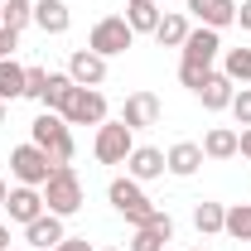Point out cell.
Returning <instances> with one entry per match:
<instances>
[{
	"instance_id": "1",
	"label": "cell",
	"mask_w": 251,
	"mask_h": 251,
	"mask_svg": "<svg viewBox=\"0 0 251 251\" xmlns=\"http://www.w3.org/2000/svg\"><path fill=\"white\" fill-rule=\"evenodd\" d=\"M106 203L121 213L130 227H145V222L155 218L159 208H155V198L145 193V184H135L130 174H121V179H111V188H106Z\"/></svg>"
},
{
	"instance_id": "2",
	"label": "cell",
	"mask_w": 251,
	"mask_h": 251,
	"mask_svg": "<svg viewBox=\"0 0 251 251\" xmlns=\"http://www.w3.org/2000/svg\"><path fill=\"white\" fill-rule=\"evenodd\" d=\"M29 140L39 145V150H49L53 164H68L73 150H77V145H73V126L63 121L58 111H39V116L29 121Z\"/></svg>"
},
{
	"instance_id": "3",
	"label": "cell",
	"mask_w": 251,
	"mask_h": 251,
	"mask_svg": "<svg viewBox=\"0 0 251 251\" xmlns=\"http://www.w3.org/2000/svg\"><path fill=\"white\" fill-rule=\"evenodd\" d=\"M44 208L58 213V218L82 213V179H77L73 164H58V169L49 174V184H44Z\"/></svg>"
},
{
	"instance_id": "4",
	"label": "cell",
	"mask_w": 251,
	"mask_h": 251,
	"mask_svg": "<svg viewBox=\"0 0 251 251\" xmlns=\"http://www.w3.org/2000/svg\"><path fill=\"white\" fill-rule=\"evenodd\" d=\"M53 169H58V164L49 159V150H39L34 140H25V145H15V150H10V174H15V184L44 188Z\"/></svg>"
},
{
	"instance_id": "5",
	"label": "cell",
	"mask_w": 251,
	"mask_h": 251,
	"mask_svg": "<svg viewBox=\"0 0 251 251\" xmlns=\"http://www.w3.org/2000/svg\"><path fill=\"white\" fill-rule=\"evenodd\" d=\"M130 150H135V130H130L126 121H101L97 126V135H92L97 164H126Z\"/></svg>"
},
{
	"instance_id": "6",
	"label": "cell",
	"mask_w": 251,
	"mask_h": 251,
	"mask_svg": "<svg viewBox=\"0 0 251 251\" xmlns=\"http://www.w3.org/2000/svg\"><path fill=\"white\" fill-rule=\"evenodd\" d=\"M130 44H135V29L126 25V15H106V20H97L92 34H87V49L101 53V58H121Z\"/></svg>"
},
{
	"instance_id": "7",
	"label": "cell",
	"mask_w": 251,
	"mask_h": 251,
	"mask_svg": "<svg viewBox=\"0 0 251 251\" xmlns=\"http://www.w3.org/2000/svg\"><path fill=\"white\" fill-rule=\"evenodd\" d=\"M58 116L68 126H101L106 121V97H101V87H73V97L63 101Z\"/></svg>"
},
{
	"instance_id": "8",
	"label": "cell",
	"mask_w": 251,
	"mask_h": 251,
	"mask_svg": "<svg viewBox=\"0 0 251 251\" xmlns=\"http://www.w3.org/2000/svg\"><path fill=\"white\" fill-rule=\"evenodd\" d=\"M179 53H184L179 63H188V68H203V73H208V68H213V63L222 58V29H208V25H193Z\"/></svg>"
},
{
	"instance_id": "9",
	"label": "cell",
	"mask_w": 251,
	"mask_h": 251,
	"mask_svg": "<svg viewBox=\"0 0 251 251\" xmlns=\"http://www.w3.org/2000/svg\"><path fill=\"white\" fill-rule=\"evenodd\" d=\"M5 213L10 222H20V227H29L34 218H44L49 208H44V188H29V184H15L5 193Z\"/></svg>"
},
{
	"instance_id": "10",
	"label": "cell",
	"mask_w": 251,
	"mask_h": 251,
	"mask_svg": "<svg viewBox=\"0 0 251 251\" xmlns=\"http://www.w3.org/2000/svg\"><path fill=\"white\" fill-rule=\"evenodd\" d=\"M126 174H130L135 184H155V179H164V174H169V169H164V150H155V145H135L130 159H126Z\"/></svg>"
},
{
	"instance_id": "11",
	"label": "cell",
	"mask_w": 251,
	"mask_h": 251,
	"mask_svg": "<svg viewBox=\"0 0 251 251\" xmlns=\"http://www.w3.org/2000/svg\"><path fill=\"white\" fill-rule=\"evenodd\" d=\"M68 77H73L77 87H101V82H106V58L92 53V49H73V58H68Z\"/></svg>"
},
{
	"instance_id": "12",
	"label": "cell",
	"mask_w": 251,
	"mask_h": 251,
	"mask_svg": "<svg viewBox=\"0 0 251 251\" xmlns=\"http://www.w3.org/2000/svg\"><path fill=\"white\" fill-rule=\"evenodd\" d=\"M121 121L130 126V130H150V126H159V97L155 92H130L121 106Z\"/></svg>"
},
{
	"instance_id": "13",
	"label": "cell",
	"mask_w": 251,
	"mask_h": 251,
	"mask_svg": "<svg viewBox=\"0 0 251 251\" xmlns=\"http://www.w3.org/2000/svg\"><path fill=\"white\" fill-rule=\"evenodd\" d=\"M203 145H193V140H179V145H169L164 150V169L174 174V179H193L198 169H203Z\"/></svg>"
},
{
	"instance_id": "14",
	"label": "cell",
	"mask_w": 251,
	"mask_h": 251,
	"mask_svg": "<svg viewBox=\"0 0 251 251\" xmlns=\"http://www.w3.org/2000/svg\"><path fill=\"white\" fill-rule=\"evenodd\" d=\"M188 15L208 29H227L237 25V0H188Z\"/></svg>"
},
{
	"instance_id": "15",
	"label": "cell",
	"mask_w": 251,
	"mask_h": 251,
	"mask_svg": "<svg viewBox=\"0 0 251 251\" xmlns=\"http://www.w3.org/2000/svg\"><path fill=\"white\" fill-rule=\"evenodd\" d=\"M193 97H198L208 111H227V106H232V97H237V82H232L222 68H213V73H208V82H203Z\"/></svg>"
},
{
	"instance_id": "16",
	"label": "cell",
	"mask_w": 251,
	"mask_h": 251,
	"mask_svg": "<svg viewBox=\"0 0 251 251\" xmlns=\"http://www.w3.org/2000/svg\"><path fill=\"white\" fill-rule=\"evenodd\" d=\"M63 237H68V227H63L58 213H44V218H34L29 227H25V242H29L34 251H53Z\"/></svg>"
},
{
	"instance_id": "17",
	"label": "cell",
	"mask_w": 251,
	"mask_h": 251,
	"mask_svg": "<svg viewBox=\"0 0 251 251\" xmlns=\"http://www.w3.org/2000/svg\"><path fill=\"white\" fill-rule=\"evenodd\" d=\"M34 25H39L44 34H68V29H73L68 0H34Z\"/></svg>"
},
{
	"instance_id": "18",
	"label": "cell",
	"mask_w": 251,
	"mask_h": 251,
	"mask_svg": "<svg viewBox=\"0 0 251 251\" xmlns=\"http://www.w3.org/2000/svg\"><path fill=\"white\" fill-rule=\"evenodd\" d=\"M188 15H179V10H164L159 15V25H155V39H159V49H184V39H188Z\"/></svg>"
},
{
	"instance_id": "19",
	"label": "cell",
	"mask_w": 251,
	"mask_h": 251,
	"mask_svg": "<svg viewBox=\"0 0 251 251\" xmlns=\"http://www.w3.org/2000/svg\"><path fill=\"white\" fill-rule=\"evenodd\" d=\"M159 0H126V25L135 34H155V25H159Z\"/></svg>"
},
{
	"instance_id": "20",
	"label": "cell",
	"mask_w": 251,
	"mask_h": 251,
	"mask_svg": "<svg viewBox=\"0 0 251 251\" xmlns=\"http://www.w3.org/2000/svg\"><path fill=\"white\" fill-rule=\"evenodd\" d=\"M203 155L208 159H232L237 155V130H232V126H213V130L203 135Z\"/></svg>"
},
{
	"instance_id": "21",
	"label": "cell",
	"mask_w": 251,
	"mask_h": 251,
	"mask_svg": "<svg viewBox=\"0 0 251 251\" xmlns=\"http://www.w3.org/2000/svg\"><path fill=\"white\" fill-rule=\"evenodd\" d=\"M25 63L15 58H0V101H15V97H25Z\"/></svg>"
},
{
	"instance_id": "22",
	"label": "cell",
	"mask_w": 251,
	"mask_h": 251,
	"mask_svg": "<svg viewBox=\"0 0 251 251\" xmlns=\"http://www.w3.org/2000/svg\"><path fill=\"white\" fill-rule=\"evenodd\" d=\"M73 87H77V82H73L68 73H49V87L39 97V106H44V111H63V101L73 97Z\"/></svg>"
},
{
	"instance_id": "23",
	"label": "cell",
	"mask_w": 251,
	"mask_h": 251,
	"mask_svg": "<svg viewBox=\"0 0 251 251\" xmlns=\"http://www.w3.org/2000/svg\"><path fill=\"white\" fill-rule=\"evenodd\" d=\"M222 73L237 87H251V49H222Z\"/></svg>"
},
{
	"instance_id": "24",
	"label": "cell",
	"mask_w": 251,
	"mask_h": 251,
	"mask_svg": "<svg viewBox=\"0 0 251 251\" xmlns=\"http://www.w3.org/2000/svg\"><path fill=\"white\" fill-rule=\"evenodd\" d=\"M222 232H227L232 242H251V203H227Z\"/></svg>"
},
{
	"instance_id": "25",
	"label": "cell",
	"mask_w": 251,
	"mask_h": 251,
	"mask_svg": "<svg viewBox=\"0 0 251 251\" xmlns=\"http://www.w3.org/2000/svg\"><path fill=\"white\" fill-rule=\"evenodd\" d=\"M0 25H5V29H29L34 25V0H5V5H0Z\"/></svg>"
},
{
	"instance_id": "26",
	"label": "cell",
	"mask_w": 251,
	"mask_h": 251,
	"mask_svg": "<svg viewBox=\"0 0 251 251\" xmlns=\"http://www.w3.org/2000/svg\"><path fill=\"white\" fill-rule=\"evenodd\" d=\"M222 218H227V203H193V227H198L203 237L222 232Z\"/></svg>"
},
{
	"instance_id": "27",
	"label": "cell",
	"mask_w": 251,
	"mask_h": 251,
	"mask_svg": "<svg viewBox=\"0 0 251 251\" xmlns=\"http://www.w3.org/2000/svg\"><path fill=\"white\" fill-rule=\"evenodd\" d=\"M126 251H164V237L155 227H135V237L126 242Z\"/></svg>"
},
{
	"instance_id": "28",
	"label": "cell",
	"mask_w": 251,
	"mask_h": 251,
	"mask_svg": "<svg viewBox=\"0 0 251 251\" xmlns=\"http://www.w3.org/2000/svg\"><path fill=\"white\" fill-rule=\"evenodd\" d=\"M44 87H49V68H29V73H25V97H29V101H39V97H44Z\"/></svg>"
},
{
	"instance_id": "29",
	"label": "cell",
	"mask_w": 251,
	"mask_h": 251,
	"mask_svg": "<svg viewBox=\"0 0 251 251\" xmlns=\"http://www.w3.org/2000/svg\"><path fill=\"white\" fill-rule=\"evenodd\" d=\"M227 111L237 116V126H251V87H237V97H232Z\"/></svg>"
},
{
	"instance_id": "30",
	"label": "cell",
	"mask_w": 251,
	"mask_h": 251,
	"mask_svg": "<svg viewBox=\"0 0 251 251\" xmlns=\"http://www.w3.org/2000/svg\"><path fill=\"white\" fill-rule=\"evenodd\" d=\"M15 44H20V34L0 25V58H15Z\"/></svg>"
},
{
	"instance_id": "31",
	"label": "cell",
	"mask_w": 251,
	"mask_h": 251,
	"mask_svg": "<svg viewBox=\"0 0 251 251\" xmlns=\"http://www.w3.org/2000/svg\"><path fill=\"white\" fill-rule=\"evenodd\" d=\"M53 251H97V247L87 242V237H63V242H58Z\"/></svg>"
},
{
	"instance_id": "32",
	"label": "cell",
	"mask_w": 251,
	"mask_h": 251,
	"mask_svg": "<svg viewBox=\"0 0 251 251\" xmlns=\"http://www.w3.org/2000/svg\"><path fill=\"white\" fill-rule=\"evenodd\" d=\"M237 155L251 159V126H242V135H237Z\"/></svg>"
},
{
	"instance_id": "33",
	"label": "cell",
	"mask_w": 251,
	"mask_h": 251,
	"mask_svg": "<svg viewBox=\"0 0 251 251\" xmlns=\"http://www.w3.org/2000/svg\"><path fill=\"white\" fill-rule=\"evenodd\" d=\"M237 25L251 34V0H242V5H237Z\"/></svg>"
},
{
	"instance_id": "34",
	"label": "cell",
	"mask_w": 251,
	"mask_h": 251,
	"mask_svg": "<svg viewBox=\"0 0 251 251\" xmlns=\"http://www.w3.org/2000/svg\"><path fill=\"white\" fill-rule=\"evenodd\" d=\"M0 251H10V227L0 222Z\"/></svg>"
},
{
	"instance_id": "35",
	"label": "cell",
	"mask_w": 251,
	"mask_h": 251,
	"mask_svg": "<svg viewBox=\"0 0 251 251\" xmlns=\"http://www.w3.org/2000/svg\"><path fill=\"white\" fill-rule=\"evenodd\" d=\"M5 193H10V184H5V174H0V208H5Z\"/></svg>"
},
{
	"instance_id": "36",
	"label": "cell",
	"mask_w": 251,
	"mask_h": 251,
	"mask_svg": "<svg viewBox=\"0 0 251 251\" xmlns=\"http://www.w3.org/2000/svg\"><path fill=\"white\" fill-rule=\"evenodd\" d=\"M0 126H5V101H0Z\"/></svg>"
},
{
	"instance_id": "37",
	"label": "cell",
	"mask_w": 251,
	"mask_h": 251,
	"mask_svg": "<svg viewBox=\"0 0 251 251\" xmlns=\"http://www.w3.org/2000/svg\"><path fill=\"white\" fill-rule=\"evenodd\" d=\"M101 251H126V247H101Z\"/></svg>"
},
{
	"instance_id": "38",
	"label": "cell",
	"mask_w": 251,
	"mask_h": 251,
	"mask_svg": "<svg viewBox=\"0 0 251 251\" xmlns=\"http://www.w3.org/2000/svg\"><path fill=\"white\" fill-rule=\"evenodd\" d=\"M10 251H25V247H10Z\"/></svg>"
},
{
	"instance_id": "39",
	"label": "cell",
	"mask_w": 251,
	"mask_h": 251,
	"mask_svg": "<svg viewBox=\"0 0 251 251\" xmlns=\"http://www.w3.org/2000/svg\"><path fill=\"white\" fill-rule=\"evenodd\" d=\"M188 251H203V247H188Z\"/></svg>"
},
{
	"instance_id": "40",
	"label": "cell",
	"mask_w": 251,
	"mask_h": 251,
	"mask_svg": "<svg viewBox=\"0 0 251 251\" xmlns=\"http://www.w3.org/2000/svg\"><path fill=\"white\" fill-rule=\"evenodd\" d=\"M0 5H5V0H0Z\"/></svg>"
}]
</instances>
